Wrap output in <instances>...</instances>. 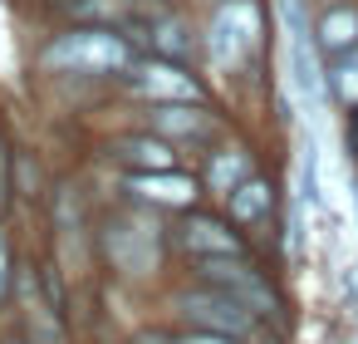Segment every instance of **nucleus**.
<instances>
[{
    "mask_svg": "<svg viewBox=\"0 0 358 344\" xmlns=\"http://www.w3.org/2000/svg\"><path fill=\"white\" fill-rule=\"evenodd\" d=\"M40 64H45V69L108 74V69H128V64H133V55H128V45H123L113 30L89 25V30H69V35H59V40L40 55Z\"/></svg>",
    "mask_w": 358,
    "mask_h": 344,
    "instance_id": "nucleus-1",
    "label": "nucleus"
},
{
    "mask_svg": "<svg viewBox=\"0 0 358 344\" xmlns=\"http://www.w3.org/2000/svg\"><path fill=\"white\" fill-rule=\"evenodd\" d=\"M201 280L216 285V290H226L231 300H241L250 315H280V295L245 261H236V256H206L201 261Z\"/></svg>",
    "mask_w": 358,
    "mask_h": 344,
    "instance_id": "nucleus-2",
    "label": "nucleus"
},
{
    "mask_svg": "<svg viewBox=\"0 0 358 344\" xmlns=\"http://www.w3.org/2000/svg\"><path fill=\"white\" fill-rule=\"evenodd\" d=\"M177 305H182V315H187L196 329H216V334H231V339L245 334L250 319H255V315H250L241 300H231L226 290H196V295H182Z\"/></svg>",
    "mask_w": 358,
    "mask_h": 344,
    "instance_id": "nucleus-3",
    "label": "nucleus"
},
{
    "mask_svg": "<svg viewBox=\"0 0 358 344\" xmlns=\"http://www.w3.org/2000/svg\"><path fill=\"white\" fill-rule=\"evenodd\" d=\"M255 40H260V11L250 0H231L211 25V55L221 64H236L245 50H255Z\"/></svg>",
    "mask_w": 358,
    "mask_h": 344,
    "instance_id": "nucleus-4",
    "label": "nucleus"
},
{
    "mask_svg": "<svg viewBox=\"0 0 358 344\" xmlns=\"http://www.w3.org/2000/svg\"><path fill=\"white\" fill-rule=\"evenodd\" d=\"M108 251H113V261H118L128 275H148V270L157 266V226L148 231L143 221L123 216V221L108 226Z\"/></svg>",
    "mask_w": 358,
    "mask_h": 344,
    "instance_id": "nucleus-5",
    "label": "nucleus"
},
{
    "mask_svg": "<svg viewBox=\"0 0 358 344\" xmlns=\"http://www.w3.org/2000/svg\"><path fill=\"white\" fill-rule=\"evenodd\" d=\"M128 192H138L143 202H157V207H192L196 202V182L162 167V172H133L128 177Z\"/></svg>",
    "mask_w": 358,
    "mask_h": 344,
    "instance_id": "nucleus-6",
    "label": "nucleus"
},
{
    "mask_svg": "<svg viewBox=\"0 0 358 344\" xmlns=\"http://www.w3.org/2000/svg\"><path fill=\"white\" fill-rule=\"evenodd\" d=\"M138 84H143V94H152V99H167V104H196V99H201L196 79H192V74H182V69H177V64H167V60H152V64H143Z\"/></svg>",
    "mask_w": 358,
    "mask_h": 344,
    "instance_id": "nucleus-7",
    "label": "nucleus"
},
{
    "mask_svg": "<svg viewBox=\"0 0 358 344\" xmlns=\"http://www.w3.org/2000/svg\"><path fill=\"white\" fill-rule=\"evenodd\" d=\"M182 246L206 261V256H236L241 251V236L226 221H216V216H187L182 221Z\"/></svg>",
    "mask_w": 358,
    "mask_h": 344,
    "instance_id": "nucleus-8",
    "label": "nucleus"
},
{
    "mask_svg": "<svg viewBox=\"0 0 358 344\" xmlns=\"http://www.w3.org/2000/svg\"><path fill=\"white\" fill-rule=\"evenodd\" d=\"M270 207H275V192H270V182H260V177H245V182L231 192V216H236L241 226L270 216Z\"/></svg>",
    "mask_w": 358,
    "mask_h": 344,
    "instance_id": "nucleus-9",
    "label": "nucleus"
},
{
    "mask_svg": "<svg viewBox=\"0 0 358 344\" xmlns=\"http://www.w3.org/2000/svg\"><path fill=\"white\" fill-rule=\"evenodd\" d=\"M152 123H157V133H177V138L206 133V113L192 109V104H162V109L152 113Z\"/></svg>",
    "mask_w": 358,
    "mask_h": 344,
    "instance_id": "nucleus-10",
    "label": "nucleus"
},
{
    "mask_svg": "<svg viewBox=\"0 0 358 344\" xmlns=\"http://www.w3.org/2000/svg\"><path fill=\"white\" fill-rule=\"evenodd\" d=\"M118 158L143 167V172H162V167H172V143H162V138H128L118 148Z\"/></svg>",
    "mask_w": 358,
    "mask_h": 344,
    "instance_id": "nucleus-11",
    "label": "nucleus"
},
{
    "mask_svg": "<svg viewBox=\"0 0 358 344\" xmlns=\"http://www.w3.org/2000/svg\"><path fill=\"white\" fill-rule=\"evenodd\" d=\"M319 45H324V50H353V45H358V15H353V11H334V15L319 25Z\"/></svg>",
    "mask_w": 358,
    "mask_h": 344,
    "instance_id": "nucleus-12",
    "label": "nucleus"
},
{
    "mask_svg": "<svg viewBox=\"0 0 358 344\" xmlns=\"http://www.w3.org/2000/svg\"><path fill=\"white\" fill-rule=\"evenodd\" d=\"M245 177H250V167H245V158H241V153H216V163H211V187H216V192H226V197H231Z\"/></svg>",
    "mask_w": 358,
    "mask_h": 344,
    "instance_id": "nucleus-13",
    "label": "nucleus"
},
{
    "mask_svg": "<svg viewBox=\"0 0 358 344\" xmlns=\"http://www.w3.org/2000/svg\"><path fill=\"white\" fill-rule=\"evenodd\" d=\"M123 11H128V0H79V6H74L79 20H89V15H99V20H118Z\"/></svg>",
    "mask_w": 358,
    "mask_h": 344,
    "instance_id": "nucleus-14",
    "label": "nucleus"
},
{
    "mask_svg": "<svg viewBox=\"0 0 358 344\" xmlns=\"http://www.w3.org/2000/svg\"><path fill=\"white\" fill-rule=\"evenodd\" d=\"M157 50L172 55V60L187 55V40H182V25H177V20H162V25H157Z\"/></svg>",
    "mask_w": 358,
    "mask_h": 344,
    "instance_id": "nucleus-15",
    "label": "nucleus"
},
{
    "mask_svg": "<svg viewBox=\"0 0 358 344\" xmlns=\"http://www.w3.org/2000/svg\"><path fill=\"white\" fill-rule=\"evenodd\" d=\"M177 344H231V334H216V329H192V334H182Z\"/></svg>",
    "mask_w": 358,
    "mask_h": 344,
    "instance_id": "nucleus-16",
    "label": "nucleus"
},
{
    "mask_svg": "<svg viewBox=\"0 0 358 344\" xmlns=\"http://www.w3.org/2000/svg\"><path fill=\"white\" fill-rule=\"evenodd\" d=\"M10 285V251H6V236H0V295Z\"/></svg>",
    "mask_w": 358,
    "mask_h": 344,
    "instance_id": "nucleus-17",
    "label": "nucleus"
},
{
    "mask_svg": "<svg viewBox=\"0 0 358 344\" xmlns=\"http://www.w3.org/2000/svg\"><path fill=\"white\" fill-rule=\"evenodd\" d=\"M343 69H353V74H358V45L348 50V60H343Z\"/></svg>",
    "mask_w": 358,
    "mask_h": 344,
    "instance_id": "nucleus-18",
    "label": "nucleus"
}]
</instances>
